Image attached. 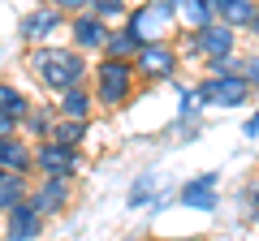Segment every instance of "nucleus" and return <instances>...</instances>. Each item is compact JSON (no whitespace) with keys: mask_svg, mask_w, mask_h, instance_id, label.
Masks as SVG:
<instances>
[{"mask_svg":"<svg viewBox=\"0 0 259 241\" xmlns=\"http://www.w3.org/2000/svg\"><path fill=\"white\" fill-rule=\"evenodd\" d=\"M26 69L44 82V91H52V95L87 86V52H78V47H56V43L30 47L26 52Z\"/></svg>","mask_w":259,"mask_h":241,"instance_id":"f257e3e1","label":"nucleus"},{"mask_svg":"<svg viewBox=\"0 0 259 241\" xmlns=\"http://www.w3.org/2000/svg\"><path fill=\"white\" fill-rule=\"evenodd\" d=\"M91 82L104 108H121L139 91V69H134V61H121V56H100V65H91Z\"/></svg>","mask_w":259,"mask_h":241,"instance_id":"f03ea898","label":"nucleus"},{"mask_svg":"<svg viewBox=\"0 0 259 241\" xmlns=\"http://www.w3.org/2000/svg\"><path fill=\"white\" fill-rule=\"evenodd\" d=\"M173 22H177L173 0H151V5H139V9L125 18V30H134V35L143 39V47H147V43H164Z\"/></svg>","mask_w":259,"mask_h":241,"instance_id":"7ed1b4c3","label":"nucleus"},{"mask_svg":"<svg viewBox=\"0 0 259 241\" xmlns=\"http://www.w3.org/2000/svg\"><path fill=\"white\" fill-rule=\"evenodd\" d=\"M65 26H69V18L48 0V5H35L30 13H22L18 35H22V43H30V47H48V43H52V35H56V30H65Z\"/></svg>","mask_w":259,"mask_h":241,"instance_id":"20e7f679","label":"nucleus"},{"mask_svg":"<svg viewBox=\"0 0 259 241\" xmlns=\"http://www.w3.org/2000/svg\"><path fill=\"white\" fill-rule=\"evenodd\" d=\"M250 91H255V86H250L242 74H233V78L207 74L203 82H199V99H203V108H238V103L250 99Z\"/></svg>","mask_w":259,"mask_h":241,"instance_id":"39448f33","label":"nucleus"},{"mask_svg":"<svg viewBox=\"0 0 259 241\" xmlns=\"http://www.w3.org/2000/svg\"><path fill=\"white\" fill-rule=\"evenodd\" d=\"M35 172L39 176H74V172H82V151L65 147L56 138H44L35 147Z\"/></svg>","mask_w":259,"mask_h":241,"instance_id":"423d86ee","label":"nucleus"},{"mask_svg":"<svg viewBox=\"0 0 259 241\" xmlns=\"http://www.w3.org/2000/svg\"><path fill=\"white\" fill-rule=\"evenodd\" d=\"M233 47H238V35H233V26H225V22H212V26H203V30L190 35V52L199 56L203 65L233 56Z\"/></svg>","mask_w":259,"mask_h":241,"instance_id":"0eeeda50","label":"nucleus"},{"mask_svg":"<svg viewBox=\"0 0 259 241\" xmlns=\"http://www.w3.org/2000/svg\"><path fill=\"white\" fill-rule=\"evenodd\" d=\"M134 69H139L143 82H164V78L177 74V47L168 43H147L139 56H134Z\"/></svg>","mask_w":259,"mask_h":241,"instance_id":"6e6552de","label":"nucleus"},{"mask_svg":"<svg viewBox=\"0 0 259 241\" xmlns=\"http://www.w3.org/2000/svg\"><path fill=\"white\" fill-rule=\"evenodd\" d=\"M69 198H74V176H39L35 190H30V207H35L39 215L65 211Z\"/></svg>","mask_w":259,"mask_h":241,"instance_id":"1a4fd4ad","label":"nucleus"},{"mask_svg":"<svg viewBox=\"0 0 259 241\" xmlns=\"http://www.w3.org/2000/svg\"><path fill=\"white\" fill-rule=\"evenodd\" d=\"M69 39H74L69 47H78V52H104L108 39H112V30H108V22H104V18L82 13V18H69Z\"/></svg>","mask_w":259,"mask_h":241,"instance_id":"9d476101","label":"nucleus"},{"mask_svg":"<svg viewBox=\"0 0 259 241\" xmlns=\"http://www.w3.org/2000/svg\"><path fill=\"white\" fill-rule=\"evenodd\" d=\"M216 186H221V172H199V176H190V181L182 186V207H190V211H216V207H221Z\"/></svg>","mask_w":259,"mask_h":241,"instance_id":"9b49d317","label":"nucleus"},{"mask_svg":"<svg viewBox=\"0 0 259 241\" xmlns=\"http://www.w3.org/2000/svg\"><path fill=\"white\" fill-rule=\"evenodd\" d=\"M39 228H44V215H39L30 203L5 211V241H35Z\"/></svg>","mask_w":259,"mask_h":241,"instance_id":"f8f14e48","label":"nucleus"},{"mask_svg":"<svg viewBox=\"0 0 259 241\" xmlns=\"http://www.w3.org/2000/svg\"><path fill=\"white\" fill-rule=\"evenodd\" d=\"M95 91H87V86H74V91L56 95V116H69V120H91L95 116Z\"/></svg>","mask_w":259,"mask_h":241,"instance_id":"ddd939ff","label":"nucleus"},{"mask_svg":"<svg viewBox=\"0 0 259 241\" xmlns=\"http://www.w3.org/2000/svg\"><path fill=\"white\" fill-rule=\"evenodd\" d=\"M177 5V22H182L186 30H203V26H212V22H221L216 18V0H173Z\"/></svg>","mask_w":259,"mask_h":241,"instance_id":"4468645a","label":"nucleus"},{"mask_svg":"<svg viewBox=\"0 0 259 241\" xmlns=\"http://www.w3.org/2000/svg\"><path fill=\"white\" fill-rule=\"evenodd\" d=\"M0 168L5 172H30L35 168V147H26V138H0Z\"/></svg>","mask_w":259,"mask_h":241,"instance_id":"2eb2a0df","label":"nucleus"},{"mask_svg":"<svg viewBox=\"0 0 259 241\" xmlns=\"http://www.w3.org/2000/svg\"><path fill=\"white\" fill-rule=\"evenodd\" d=\"M255 13H259V5L255 0H216V18L225 22V26H255Z\"/></svg>","mask_w":259,"mask_h":241,"instance_id":"dca6fc26","label":"nucleus"},{"mask_svg":"<svg viewBox=\"0 0 259 241\" xmlns=\"http://www.w3.org/2000/svg\"><path fill=\"white\" fill-rule=\"evenodd\" d=\"M30 203V186H26V172H0V207L13 211V207Z\"/></svg>","mask_w":259,"mask_h":241,"instance_id":"f3484780","label":"nucleus"},{"mask_svg":"<svg viewBox=\"0 0 259 241\" xmlns=\"http://www.w3.org/2000/svg\"><path fill=\"white\" fill-rule=\"evenodd\" d=\"M0 116H5V120H18V125H26V116H30L26 95H22L13 82H5V86H0Z\"/></svg>","mask_w":259,"mask_h":241,"instance_id":"a211bd4d","label":"nucleus"},{"mask_svg":"<svg viewBox=\"0 0 259 241\" xmlns=\"http://www.w3.org/2000/svg\"><path fill=\"white\" fill-rule=\"evenodd\" d=\"M87 130H91V120H69V116H56V125H52V138L78 151V147L87 142Z\"/></svg>","mask_w":259,"mask_h":241,"instance_id":"6ab92c4d","label":"nucleus"},{"mask_svg":"<svg viewBox=\"0 0 259 241\" xmlns=\"http://www.w3.org/2000/svg\"><path fill=\"white\" fill-rule=\"evenodd\" d=\"M139 52H143V39L134 30H112L108 47H104V56H121V61H134Z\"/></svg>","mask_w":259,"mask_h":241,"instance_id":"aec40b11","label":"nucleus"},{"mask_svg":"<svg viewBox=\"0 0 259 241\" xmlns=\"http://www.w3.org/2000/svg\"><path fill=\"white\" fill-rule=\"evenodd\" d=\"M52 125H56V120H52V103H44V108H35L26 116V134H30V138H39V142L52 138Z\"/></svg>","mask_w":259,"mask_h":241,"instance_id":"412c9836","label":"nucleus"},{"mask_svg":"<svg viewBox=\"0 0 259 241\" xmlns=\"http://www.w3.org/2000/svg\"><path fill=\"white\" fill-rule=\"evenodd\" d=\"M151 190H156V172H143L139 181H134V190H130V211H143L147 207V198H151Z\"/></svg>","mask_w":259,"mask_h":241,"instance_id":"4be33fe9","label":"nucleus"},{"mask_svg":"<svg viewBox=\"0 0 259 241\" xmlns=\"http://www.w3.org/2000/svg\"><path fill=\"white\" fill-rule=\"evenodd\" d=\"M91 13H95V18H104V22H121L130 13V5H125V0H95Z\"/></svg>","mask_w":259,"mask_h":241,"instance_id":"5701e85b","label":"nucleus"},{"mask_svg":"<svg viewBox=\"0 0 259 241\" xmlns=\"http://www.w3.org/2000/svg\"><path fill=\"white\" fill-rule=\"evenodd\" d=\"M52 5L65 13V18H82V13L95 9V0H52Z\"/></svg>","mask_w":259,"mask_h":241,"instance_id":"b1692460","label":"nucleus"},{"mask_svg":"<svg viewBox=\"0 0 259 241\" xmlns=\"http://www.w3.org/2000/svg\"><path fill=\"white\" fill-rule=\"evenodd\" d=\"M199 108H203V99H199V86H182V116H194Z\"/></svg>","mask_w":259,"mask_h":241,"instance_id":"393cba45","label":"nucleus"},{"mask_svg":"<svg viewBox=\"0 0 259 241\" xmlns=\"http://www.w3.org/2000/svg\"><path fill=\"white\" fill-rule=\"evenodd\" d=\"M242 78H246L250 86H259V56H246V69H242Z\"/></svg>","mask_w":259,"mask_h":241,"instance_id":"a878e982","label":"nucleus"},{"mask_svg":"<svg viewBox=\"0 0 259 241\" xmlns=\"http://www.w3.org/2000/svg\"><path fill=\"white\" fill-rule=\"evenodd\" d=\"M242 134H246V138H255V134H259V112H255V116H246V125H242Z\"/></svg>","mask_w":259,"mask_h":241,"instance_id":"bb28decb","label":"nucleus"},{"mask_svg":"<svg viewBox=\"0 0 259 241\" xmlns=\"http://www.w3.org/2000/svg\"><path fill=\"white\" fill-rule=\"evenodd\" d=\"M250 30H255V35H259V13H255V26H250Z\"/></svg>","mask_w":259,"mask_h":241,"instance_id":"cd10ccee","label":"nucleus"},{"mask_svg":"<svg viewBox=\"0 0 259 241\" xmlns=\"http://www.w3.org/2000/svg\"><path fill=\"white\" fill-rule=\"evenodd\" d=\"M255 5H259V0H255Z\"/></svg>","mask_w":259,"mask_h":241,"instance_id":"c85d7f7f","label":"nucleus"}]
</instances>
